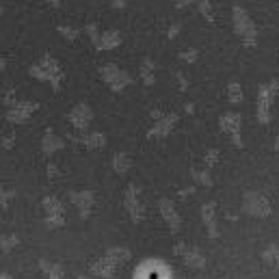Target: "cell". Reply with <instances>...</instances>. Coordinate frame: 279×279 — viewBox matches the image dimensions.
<instances>
[{"mask_svg": "<svg viewBox=\"0 0 279 279\" xmlns=\"http://www.w3.org/2000/svg\"><path fill=\"white\" fill-rule=\"evenodd\" d=\"M279 93V82L277 80H271L260 87L258 91V108H256V115H258V121L260 123H271V108H273V102Z\"/></svg>", "mask_w": 279, "mask_h": 279, "instance_id": "obj_1", "label": "cell"}, {"mask_svg": "<svg viewBox=\"0 0 279 279\" xmlns=\"http://www.w3.org/2000/svg\"><path fill=\"white\" fill-rule=\"evenodd\" d=\"M262 260L269 266H273V269H279V245L273 243V245L266 247V249L262 251Z\"/></svg>", "mask_w": 279, "mask_h": 279, "instance_id": "obj_5", "label": "cell"}, {"mask_svg": "<svg viewBox=\"0 0 279 279\" xmlns=\"http://www.w3.org/2000/svg\"><path fill=\"white\" fill-rule=\"evenodd\" d=\"M240 128H243V121H240L238 113H225L223 117H221V130H225V132L232 136V141H234V145L236 147H243Z\"/></svg>", "mask_w": 279, "mask_h": 279, "instance_id": "obj_4", "label": "cell"}, {"mask_svg": "<svg viewBox=\"0 0 279 279\" xmlns=\"http://www.w3.org/2000/svg\"><path fill=\"white\" fill-rule=\"evenodd\" d=\"M126 167H128V158H126V154H119V158H117V169H119V171H123Z\"/></svg>", "mask_w": 279, "mask_h": 279, "instance_id": "obj_11", "label": "cell"}, {"mask_svg": "<svg viewBox=\"0 0 279 279\" xmlns=\"http://www.w3.org/2000/svg\"><path fill=\"white\" fill-rule=\"evenodd\" d=\"M87 119H89V110L84 108V106H78L74 113H71V121L76 123V126H87Z\"/></svg>", "mask_w": 279, "mask_h": 279, "instance_id": "obj_8", "label": "cell"}, {"mask_svg": "<svg viewBox=\"0 0 279 279\" xmlns=\"http://www.w3.org/2000/svg\"><path fill=\"white\" fill-rule=\"evenodd\" d=\"M186 262L191 264V266H204V264H206L204 258H201L197 251H191V253H188V256H186Z\"/></svg>", "mask_w": 279, "mask_h": 279, "instance_id": "obj_10", "label": "cell"}, {"mask_svg": "<svg viewBox=\"0 0 279 279\" xmlns=\"http://www.w3.org/2000/svg\"><path fill=\"white\" fill-rule=\"evenodd\" d=\"M204 221L208 225V232H210V236L214 238L217 236V223H214V204H206L204 206Z\"/></svg>", "mask_w": 279, "mask_h": 279, "instance_id": "obj_6", "label": "cell"}, {"mask_svg": "<svg viewBox=\"0 0 279 279\" xmlns=\"http://www.w3.org/2000/svg\"><path fill=\"white\" fill-rule=\"evenodd\" d=\"M227 97H230L232 104H240V102H243V89H240L238 82H232L230 87H227Z\"/></svg>", "mask_w": 279, "mask_h": 279, "instance_id": "obj_9", "label": "cell"}, {"mask_svg": "<svg viewBox=\"0 0 279 279\" xmlns=\"http://www.w3.org/2000/svg\"><path fill=\"white\" fill-rule=\"evenodd\" d=\"M160 210H162V214L169 219V223H171V227L175 230L178 227V214H175V210H173V206L169 204V201H160Z\"/></svg>", "mask_w": 279, "mask_h": 279, "instance_id": "obj_7", "label": "cell"}, {"mask_svg": "<svg viewBox=\"0 0 279 279\" xmlns=\"http://www.w3.org/2000/svg\"><path fill=\"white\" fill-rule=\"evenodd\" d=\"M234 26H236L238 35L243 37V43L247 48L258 43V32H256V24L251 22V17L240 9V6H234Z\"/></svg>", "mask_w": 279, "mask_h": 279, "instance_id": "obj_3", "label": "cell"}, {"mask_svg": "<svg viewBox=\"0 0 279 279\" xmlns=\"http://www.w3.org/2000/svg\"><path fill=\"white\" fill-rule=\"evenodd\" d=\"M275 152H277V154H279V139H277V141H275Z\"/></svg>", "mask_w": 279, "mask_h": 279, "instance_id": "obj_13", "label": "cell"}, {"mask_svg": "<svg viewBox=\"0 0 279 279\" xmlns=\"http://www.w3.org/2000/svg\"><path fill=\"white\" fill-rule=\"evenodd\" d=\"M217 158H219V152H210V154H208V165L217 162Z\"/></svg>", "mask_w": 279, "mask_h": 279, "instance_id": "obj_12", "label": "cell"}, {"mask_svg": "<svg viewBox=\"0 0 279 279\" xmlns=\"http://www.w3.org/2000/svg\"><path fill=\"white\" fill-rule=\"evenodd\" d=\"M243 210H245V214L256 217V219H266V217H271V212H273L269 199H266L262 193H258V191H247L245 193Z\"/></svg>", "mask_w": 279, "mask_h": 279, "instance_id": "obj_2", "label": "cell"}, {"mask_svg": "<svg viewBox=\"0 0 279 279\" xmlns=\"http://www.w3.org/2000/svg\"><path fill=\"white\" fill-rule=\"evenodd\" d=\"M50 2H52V4H58V0H50Z\"/></svg>", "mask_w": 279, "mask_h": 279, "instance_id": "obj_14", "label": "cell"}]
</instances>
